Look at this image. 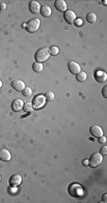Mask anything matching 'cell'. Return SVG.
I'll use <instances>...</instances> for the list:
<instances>
[{"mask_svg": "<svg viewBox=\"0 0 107 203\" xmlns=\"http://www.w3.org/2000/svg\"><path fill=\"white\" fill-rule=\"evenodd\" d=\"M50 57V53H49V48L48 47H42L39 50L36 51L35 53V60L36 62L42 63L47 62Z\"/></svg>", "mask_w": 107, "mask_h": 203, "instance_id": "1", "label": "cell"}, {"mask_svg": "<svg viewBox=\"0 0 107 203\" xmlns=\"http://www.w3.org/2000/svg\"><path fill=\"white\" fill-rule=\"evenodd\" d=\"M68 193L73 197H81L83 196V190L82 187L78 183H72L68 187Z\"/></svg>", "mask_w": 107, "mask_h": 203, "instance_id": "2", "label": "cell"}, {"mask_svg": "<svg viewBox=\"0 0 107 203\" xmlns=\"http://www.w3.org/2000/svg\"><path fill=\"white\" fill-rule=\"evenodd\" d=\"M102 161H103V156L100 152H96V153H94L90 156V159L88 161V164L92 168H95V167L99 166L100 164H101Z\"/></svg>", "mask_w": 107, "mask_h": 203, "instance_id": "3", "label": "cell"}, {"mask_svg": "<svg viewBox=\"0 0 107 203\" xmlns=\"http://www.w3.org/2000/svg\"><path fill=\"white\" fill-rule=\"evenodd\" d=\"M40 24H41L40 20L38 18H33V19L29 20L26 24V29L30 33L36 32L40 28Z\"/></svg>", "mask_w": 107, "mask_h": 203, "instance_id": "4", "label": "cell"}, {"mask_svg": "<svg viewBox=\"0 0 107 203\" xmlns=\"http://www.w3.org/2000/svg\"><path fill=\"white\" fill-rule=\"evenodd\" d=\"M23 178L20 174H14L13 176H10L9 179V184L10 187H18L21 183H22Z\"/></svg>", "mask_w": 107, "mask_h": 203, "instance_id": "5", "label": "cell"}, {"mask_svg": "<svg viewBox=\"0 0 107 203\" xmlns=\"http://www.w3.org/2000/svg\"><path fill=\"white\" fill-rule=\"evenodd\" d=\"M46 98H45V96L43 95H37L33 100H32V105H33V108L34 109H41L43 106L46 104Z\"/></svg>", "mask_w": 107, "mask_h": 203, "instance_id": "6", "label": "cell"}, {"mask_svg": "<svg viewBox=\"0 0 107 203\" xmlns=\"http://www.w3.org/2000/svg\"><path fill=\"white\" fill-rule=\"evenodd\" d=\"M77 16H76V13H75L73 10L71 9H67L65 13H63V19L66 20L67 23L68 24H73L75 20H76Z\"/></svg>", "mask_w": 107, "mask_h": 203, "instance_id": "7", "label": "cell"}, {"mask_svg": "<svg viewBox=\"0 0 107 203\" xmlns=\"http://www.w3.org/2000/svg\"><path fill=\"white\" fill-rule=\"evenodd\" d=\"M90 133L94 137L99 138L103 135V130H102L101 127H100L99 125H92L90 127Z\"/></svg>", "mask_w": 107, "mask_h": 203, "instance_id": "8", "label": "cell"}, {"mask_svg": "<svg viewBox=\"0 0 107 203\" xmlns=\"http://www.w3.org/2000/svg\"><path fill=\"white\" fill-rule=\"evenodd\" d=\"M24 107V101L21 98H16L13 100V102L12 103V110L13 111H20L23 110Z\"/></svg>", "mask_w": 107, "mask_h": 203, "instance_id": "9", "label": "cell"}, {"mask_svg": "<svg viewBox=\"0 0 107 203\" xmlns=\"http://www.w3.org/2000/svg\"><path fill=\"white\" fill-rule=\"evenodd\" d=\"M29 9L30 10L31 13L33 14H36L38 13H40V9H41V5L39 2L35 1V0H33V1H30L29 4Z\"/></svg>", "mask_w": 107, "mask_h": 203, "instance_id": "10", "label": "cell"}, {"mask_svg": "<svg viewBox=\"0 0 107 203\" xmlns=\"http://www.w3.org/2000/svg\"><path fill=\"white\" fill-rule=\"evenodd\" d=\"M12 87L16 90L17 92H22L23 90L25 89L26 85H25V82L21 80H14L13 82H12Z\"/></svg>", "mask_w": 107, "mask_h": 203, "instance_id": "11", "label": "cell"}, {"mask_svg": "<svg viewBox=\"0 0 107 203\" xmlns=\"http://www.w3.org/2000/svg\"><path fill=\"white\" fill-rule=\"evenodd\" d=\"M68 69H69V71H70L72 74L77 75L78 73L81 72V66H80V64H79L78 62L72 61V62H68Z\"/></svg>", "mask_w": 107, "mask_h": 203, "instance_id": "12", "label": "cell"}, {"mask_svg": "<svg viewBox=\"0 0 107 203\" xmlns=\"http://www.w3.org/2000/svg\"><path fill=\"white\" fill-rule=\"evenodd\" d=\"M0 160L3 162H9L12 160V154L7 148L0 149Z\"/></svg>", "mask_w": 107, "mask_h": 203, "instance_id": "13", "label": "cell"}, {"mask_svg": "<svg viewBox=\"0 0 107 203\" xmlns=\"http://www.w3.org/2000/svg\"><path fill=\"white\" fill-rule=\"evenodd\" d=\"M96 81L98 82H105L107 81V75L104 71L102 70H98L95 72V75H94Z\"/></svg>", "mask_w": 107, "mask_h": 203, "instance_id": "14", "label": "cell"}, {"mask_svg": "<svg viewBox=\"0 0 107 203\" xmlns=\"http://www.w3.org/2000/svg\"><path fill=\"white\" fill-rule=\"evenodd\" d=\"M54 6L59 10V12H63V13H65L66 10H67V2L63 1V0H56L55 3H54Z\"/></svg>", "mask_w": 107, "mask_h": 203, "instance_id": "15", "label": "cell"}, {"mask_svg": "<svg viewBox=\"0 0 107 203\" xmlns=\"http://www.w3.org/2000/svg\"><path fill=\"white\" fill-rule=\"evenodd\" d=\"M51 13H52L51 8L48 5H44L40 9V13L44 17H49L51 15Z\"/></svg>", "mask_w": 107, "mask_h": 203, "instance_id": "16", "label": "cell"}, {"mask_svg": "<svg viewBox=\"0 0 107 203\" xmlns=\"http://www.w3.org/2000/svg\"><path fill=\"white\" fill-rule=\"evenodd\" d=\"M76 78L77 81H80V82H83L87 80V74L85 72H80L76 75Z\"/></svg>", "mask_w": 107, "mask_h": 203, "instance_id": "17", "label": "cell"}, {"mask_svg": "<svg viewBox=\"0 0 107 203\" xmlns=\"http://www.w3.org/2000/svg\"><path fill=\"white\" fill-rule=\"evenodd\" d=\"M86 20L88 23L90 24H94L96 21H97V15H96L94 13H90L86 15Z\"/></svg>", "mask_w": 107, "mask_h": 203, "instance_id": "18", "label": "cell"}, {"mask_svg": "<svg viewBox=\"0 0 107 203\" xmlns=\"http://www.w3.org/2000/svg\"><path fill=\"white\" fill-rule=\"evenodd\" d=\"M32 69L34 72L36 73H41L43 71V69H44V66H43L42 63H39V62H34L33 65H32Z\"/></svg>", "mask_w": 107, "mask_h": 203, "instance_id": "19", "label": "cell"}, {"mask_svg": "<svg viewBox=\"0 0 107 203\" xmlns=\"http://www.w3.org/2000/svg\"><path fill=\"white\" fill-rule=\"evenodd\" d=\"M23 110H24L26 112H31V111H32L34 110V108H33V105L31 104V103L27 102V103H25V104H24Z\"/></svg>", "mask_w": 107, "mask_h": 203, "instance_id": "20", "label": "cell"}, {"mask_svg": "<svg viewBox=\"0 0 107 203\" xmlns=\"http://www.w3.org/2000/svg\"><path fill=\"white\" fill-rule=\"evenodd\" d=\"M45 98H46L47 101H52V100H54V98H55V95L53 92L48 91L45 94Z\"/></svg>", "mask_w": 107, "mask_h": 203, "instance_id": "21", "label": "cell"}, {"mask_svg": "<svg viewBox=\"0 0 107 203\" xmlns=\"http://www.w3.org/2000/svg\"><path fill=\"white\" fill-rule=\"evenodd\" d=\"M22 93H23V96H31V94H32V90H31L30 87H25V89L22 91Z\"/></svg>", "mask_w": 107, "mask_h": 203, "instance_id": "22", "label": "cell"}, {"mask_svg": "<svg viewBox=\"0 0 107 203\" xmlns=\"http://www.w3.org/2000/svg\"><path fill=\"white\" fill-rule=\"evenodd\" d=\"M49 53L51 54V55H58V53H59V48L57 47H51L50 48H49Z\"/></svg>", "mask_w": 107, "mask_h": 203, "instance_id": "23", "label": "cell"}, {"mask_svg": "<svg viewBox=\"0 0 107 203\" xmlns=\"http://www.w3.org/2000/svg\"><path fill=\"white\" fill-rule=\"evenodd\" d=\"M100 153H101L102 156H103V155H106V154H107V146H105V145L102 146V148H101V152H100Z\"/></svg>", "mask_w": 107, "mask_h": 203, "instance_id": "24", "label": "cell"}, {"mask_svg": "<svg viewBox=\"0 0 107 203\" xmlns=\"http://www.w3.org/2000/svg\"><path fill=\"white\" fill-rule=\"evenodd\" d=\"M74 23H75V25H76V27H81L82 25V19H76Z\"/></svg>", "mask_w": 107, "mask_h": 203, "instance_id": "25", "label": "cell"}, {"mask_svg": "<svg viewBox=\"0 0 107 203\" xmlns=\"http://www.w3.org/2000/svg\"><path fill=\"white\" fill-rule=\"evenodd\" d=\"M102 96H103V97H107V86H104L103 88H102Z\"/></svg>", "mask_w": 107, "mask_h": 203, "instance_id": "26", "label": "cell"}, {"mask_svg": "<svg viewBox=\"0 0 107 203\" xmlns=\"http://www.w3.org/2000/svg\"><path fill=\"white\" fill-rule=\"evenodd\" d=\"M99 143H101V144H105L106 143V138L103 136H101V137H99Z\"/></svg>", "mask_w": 107, "mask_h": 203, "instance_id": "27", "label": "cell"}, {"mask_svg": "<svg viewBox=\"0 0 107 203\" xmlns=\"http://www.w3.org/2000/svg\"><path fill=\"white\" fill-rule=\"evenodd\" d=\"M6 8H7V4L6 3H0V9L4 10V9H6Z\"/></svg>", "mask_w": 107, "mask_h": 203, "instance_id": "28", "label": "cell"}, {"mask_svg": "<svg viewBox=\"0 0 107 203\" xmlns=\"http://www.w3.org/2000/svg\"><path fill=\"white\" fill-rule=\"evenodd\" d=\"M88 164V161L87 160H83L82 161V165H87Z\"/></svg>", "mask_w": 107, "mask_h": 203, "instance_id": "29", "label": "cell"}, {"mask_svg": "<svg viewBox=\"0 0 107 203\" xmlns=\"http://www.w3.org/2000/svg\"><path fill=\"white\" fill-rule=\"evenodd\" d=\"M106 197H107V195H106V194H104V195L102 196V201H103V202H105V201H106Z\"/></svg>", "mask_w": 107, "mask_h": 203, "instance_id": "30", "label": "cell"}, {"mask_svg": "<svg viewBox=\"0 0 107 203\" xmlns=\"http://www.w3.org/2000/svg\"><path fill=\"white\" fill-rule=\"evenodd\" d=\"M1 87H2V81H0V88H1Z\"/></svg>", "mask_w": 107, "mask_h": 203, "instance_id": "31", "label": "cell"}, {"mask_svg": "<svg viewBox=\"0 0 107 203\" xmlns=\"http://www.w3.org/2000/svg\"><path fill=\"white\" fill-rule=\"evenodd\" d=\"M22 27H23V28H26V24H22Z\"/></svg>", "mask_w": 107, "mask_h": 203, "instance_id": "32", "label": "cell"}, {"mask_svg": "<svg viewBox=\"0 0 107 203\" xmlns=\"http://www.w3.org/2000/svg\"><path fill=\"white\" fill-rule=\"evenodd\" d=\"M0 182H1V176H0Z\"/></svg>", "mask_w": 107, "mask_h": 203, "instance_id": "33", "label": "cell"}, {"mask_svg": "<svg viewBox=\"0 0 107 203\" xmlns=\"http://www.w3.org/2000/svg\"><path fill=\"white\" fill-rule=\"evenodd\" d=\"M0 12H1V9H0Z\"/></svg>", "mask_w": 107, "mask_h": 203, "instance_id": "34", "label": "cell"}]
</instances>
